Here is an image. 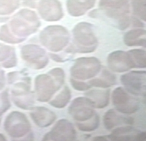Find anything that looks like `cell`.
<instances>
[{
    "instance_id": "27",
    "label": "cell",
    "mask_w": 146,
    "mask_h": 141,
    "mask_svg": "<svg viewBox=\"0 0 146 141\" xmlns=\"http://www.w3.org/2000/svg\"><path fill=\"white\" fill-rule=\"evenodd\" d=\"M0 39L5 42L12 44L19 43L24 39H20L10 33L8 27L6 25H4L0 29Z\"/></svg>"
},
{
    "instance_id": "28",
    "label": "cell",
    "mask_w": 146,
    "mask_h": 141,
    "mask_svg": "<svg viewBox=\"0 0 146 141\" xmlns=\"http://www.w3.org/2000/svg\"><path fill=\"white\" fill-rule=\"evenodd\" d=\"M134 14L141 19L146 20V0H131Z\"/></svg>"
},
{
    "instance_id": "38",
    "label": "cell",
    "mask_w": 146,
    "mask_h": 141,
    "mask_svg": "<svg viewBox=\"0 0 146 141\" xmlns=\"http://www.w3.org/2000/svg\"></svg>"
},
{
    "instance_id": "12",
    "label": "cell",
    "mask_w": 146,
    "mask_h": 141,
    "mask_svg": "<svg viewBox=\"0 0 146 141\" xmlns=\"http://www.w3.org/2000/svg\"><path fill=\"white\" fill-rule=\"evenodd\" d=\"M21 57L27 65L36 70L46 67L48 63V57L44 49L39 46L29 44L21 49Z\"/></svg>"
},
{
    "instance_id": "19",
    "label": "cell",
    "mask_w": 146,
    "mask_h": 141,
    "mask_svg": "<svg viewBox=\"0 0 146 141\" xmlns=\"http://www.w3.org/2000/svg\"><path fill=\"white\" fill-rule=\"evenodd\" d=\"M86 96L89 98L96 108H103L108 106L110 98V90L107 88L103 89H93L87 91Z\"/></svg>"
},
{
    "instance_id": "25",
    "label": "cell",
    "mask_w": 146,
    "mask_h": 141,
    "mask_svg": "<svg viewBox=\"0 0 146 141\" xmlns=\"http://www.w3.org/2000/svg\"><path fill=\"white\" fill-rule=\"evenodd\" d=\"M100 118L98 114H95L92 118L83 122H77L76 125L78 129L83 132H91L99 127Z\"/></svg>"
},
{
    "instance_id": "7",
    "label": "cell",
    "mask_w": 146,
    "mask_h": 141,
    "mask_svg": "<svg viewBox=\"0 0 146 141\" xmlns=\"http://www.w3.org/2000/svg\"><path fill=\"white\" fill-rule=\"evenodd\" d=\"M12 98L17 106L24 110H31L35 104V95L31 91L30 78L24 77L14 85L12 90Z\"/></svg>"
},
{
    "instance_id": "13",
    "label": "cell",
    "mask_w": 146,
    "mask_h": 141,
    "mask_svg": "<svg viewBox=\"0 0 146 141\" xmlns=\"http://www.w3.org/2000/svg\"><path fill=\"white\" fill-rule=\"evenodd\" d=\"M77 133L73 124L65 119L58 121L44 136L43 141H73Z\"/></svg>"
},
{
    "instance_id": "22",
    "label": "cell",
    "mask_w": 146,
    "mask_h": 141,
    "mask_svg": "<svg viewBox=\"0 0 146 141\" xmlns=\"http://www.w3.org/2000/svg\"><path fill=\"white\" fill-rule=\"evenodd\" d=\"M88 83L91 87L108 88L116 83V77L110 71L104 69L100 77L93 79L88 82Z\"/></svg>"
},
{
    "instance_id": "2",
    "label": "cell",
    "mask_w": 146,
    "mask_h": 141,
    "mask_svg": "<svg viewBox=\"0 0 146 141\" xmlns=\"http://www.w3.org/2000/svg\"><path fill=\"white\" fill-rule=\"evenodd\" d=\"M42 44L52 52H59L66 47L70 40V34L66 28L61 26H49L40 32Z\"/></svg>"
},
{
    "instance_id": "20",
    "label": "cell",
    "mask_w": 146,
    "mask_h": 141,
    "mask_svg": "<svg viewBox=\"0 0 146 141\" xmlns=\"http://www.w3.org/2000/svg\"><path fill=\"white\" fill-rule=\"evenodd\" d=\"M96 0H68L67 7L69 13L74 16H81L94 6Z\"/></svg>"
},
{
    "instance_id": "9",
    "label": "cell",
    "mask_w": 146,
    "mask_h": 141,
    "mask_svg": "<svg viewBox=\"0 0 146 141\" xmlns=\"http://www.w3.org/2000/svg\"><path fill=\"white\" fill-rule=\"evenodd\" d=\"M7 134L13 138H20L28 134L31 125L26 115L23 113L14 111L7 116L4 124Z\"/></svg>"
},
{
    "instance_id": "30",
    "label": "cell",
    "mask_w": 146,
    "mask_h": 141,
    "mask_svg": "<svg viewBox=\"0 0 146 141\" xmlns=\"http://www.w3.org/2000/svg\"><path fill=\"white\" fill-rule=\"evenodd\" d=\"M11 104L7 91L0 93V116L6 112L10 108Z\"/></svg>"
},
{
    "instance_id": "24",
    "label": "cell",
    "mask_w": 146,
    "mask_h": 141,
    "mask_svg": "<svg viewBox=\"0 0 146 141\" xmlns=\"http://www.w3.org/2000/svg\"><path fill=\"white\" fill-rule=\"evenodd\" d=\"M133 68H145L146 67V51L142 49H133L128 51Z\"/></svg>"
},
{
    "instance_id": "35",
    "label": "cell",
    "mask_w": 146,
    "mask_h": 141,
    "mask_svg": "<svg viewBox=\"0 0 146 141\" xmlns=\"http://www.w3.org/2000/svg\"><path fill=\"white\" fill-rule=\"evenodd\" d=\"M95 141H106L107 140V136H99L96 137L94 138H93Z\"/></svg>"
},
{
    "instance_id": "26",
    "label": "cell",
    "mask_w": 146,
    "mask_h": 141,
    "mask_svg": "<svg viewBox=\"0 0 146 141\" xmlns=\"http://www.w3.org/2000/svg\"><path fill=\"white\" fill-rule=\"evenodd\" d=\"M18 0H0V15L10 14L18 6Z\"/></svg>"
},
{
    "instance_id": "18",
    "label": "cell",
    "mask_w": 146,
    "mask_h": 141,
    "mask_svg": "<svg viewBox=\"0 0 146 141\" xmlns=\"http://www.w3.org/2000/svg\"><path fill=\"white\" fill-rule=\"evenodd\" d=\"M30 116L36 125L40 128H46L51 125L56 118L53 111L44 107L32 108Z\"/></svg>"
},
{
    "instance_id": "15",
    "label": "cell",
    "mask_w": 146,
    "mask_h": 141,
    "mask_svg": "<svg viewBox=\"0 0 146 141\" xmlns=\"http://www.w3.org/2000/svg\"><path fill=\"white\" fill-rule=\"evenodd\" d=\"M107 64L110 69L116 73H124L133 68V62L128 52L116 51L109 54Z\"/></svg>"
},
{
    "instance_id": "8",
    "label": "cell",
    "mask_w": 146,
    "mask_h": 141,
    "mask_svg": "<svg viewBox=\"0 0 146 141\" xmlns=\"http://www.w3.org/2000/svg\"><path fill=\"white\" fill-rule=\"evenodd\" d=\"M36 98L40 102L50 100L62 86L50 74L38 75L35 81Z\"/></svg>"
},
{
    "instance_id": "31",
    "label": "cell",
    "mask_w": 146,
    "mask_h": 141,
    "mask_svg": "<svg viewBox=\"0 0 146 141\" xmlns=\"http://www.w3.org/2000/svg\"><path fill=\"white\" fill-rule=\"evenodd\" d=\"M48 73L51 75L56 81L62 86L65 82V73L62 69L60 68H55L52 69Z\"/></svg>"
},
{
    "instance_id": "6",
    "label": "cell",
    "mask_w": 146,
    "mask_h": 141,
    "mask_svg": "<svg viewBox=\"0 0 146 141\" xmlns=\"http://www.w3.org/2000/svg\"><path fill=\"white\" fill-rule=\"evenodd\" d=\"M111 98L115 109L123 114H133L139 109V99L124 88L118 87L114 89Z\"/></svg>"
},
{
    "instance_id": "3",
    "label": "cell",
    "mask_w": 146,
    "mask_h": 141,
    "mask_svg": "<svg viewBox=\"0 0 146 141\" xmlns=\"http://www.w3.org/2000/svg\"><path fill=\"white\" fill-rule=\"evenodd\" d=\"M73 49L79 53H90L95 51L98 40L92 26L87 22L78 24L73 29Z\"/></svg>"
},
{
    "instance_id": "14",
    "label": "cell",
    "mask_w": 146,
    "mask_h": 141,
    "mask_svg": "<svg viewBox=\"0 0 146 141\" xmlns=\"http://www.w3.org/2000/svg\"><path fill=\"white\" fill-rule=\"evenodd\" d=\"M111 141H145L146 133L130 125L119 127L107 136Z\"/></svg>"
},
{
    "instance_id": "17",
    "label": "cell",
    "mask_w": 146,
    "mask_h": 141,
    "mask_svg": "<svg viewBox=\"0 0 146 141\" xmlns=\"http://www.w3.org/2000/svg\"><path fill=\"white\" fill-rule=\"evenodd\" d=\"M103 121L105 127L108 130L124 125H131L134 123L132 117L127 116L117 111L115 109H110L104 116Z\"/></svg>"
},
{
    "instance_id": "11",
    "label": "cell",
    "mask_w": 146,
    "mask_h": 141,
    "mask_svg": "<svg viewBox=\"0 0 146 141\" xmlns=\"http://www.w3.org/2000/svg\"><path fill=\"white\" fill-rule=\"evenodd\" d=\"M93 102L86 96L75 98L70 105L68 112L77 122H83L92 118L96 113Z\"/></svg>"
},
{
    "instance_id": "32",
    "label": "cell",
    "mask_w": 146,
    "mask_h": 141,
    "mask_svg": "<svg viewBox=\"0 0 146 141\" xmlns=\"http://www.w3.org/2000/svg\"><path fill=\"white\" fill-rule=\"evenodd\" d=\"M70 83L72 87L78 91H86L91 87L89 83L80 81L73 78H71L70 79Z\"/></svg>"
},
{
    "instance_id": "1",
    "label": "cell",
    "mask_w": 146,
    "mask_h": 141,
    "mask_svg": "<svg viewBox=\"0 0 146 141\" xmlns=\"http://www.w3.org/2000/svg\"><path fill=\"white\" fill-rule=\"evenodd\" d=\"M40 26L37 15L27 9L21 10L10 22L11 29L14 35L24 40L25 37L36 32Z\"/></svg>"
},
{
    "instance_id": "29",
    "label": "cell",
    "mask_w": 146,
    "mask_h": 141,
    "mask_svg": "<svg viewBox=\"0 0 146 141\" xmlns=\"http://www.w3.org/2000/svg\"><path fill=\"white\" fill-rule=\"evenodd\" d=\"M15 56L12 47L0 44V62L6 60L7 58Z\"/></svg>"
},
{
    "instance_id": "5",
    "label": "cell",
    "mask_w": 146,
    "mask_h": 141,
    "mask_svg": "<svg viewBox=\"0 0 146 141\" xmlns=\"http://www.w3.org/2000/svg\"><path fill=\"white\" fill-rule=\"evenodd\" d=\"M101 69L100 60L95 57H81L74 61L71 68L72 78L78 80L91 79L99 73Z\"/></svg>"
},
{
    "instance_id": "36",
    "label": "cell",
    "mask_w": 146,
    "mask_h": 141,
    "mask_svg": "<svg viewBox=\"0 0 146 141\" xmlns=\"http://www.w3.org/2000/svg\"><path fill=\"white\" fill-rule=\"evenodd\" d=\"M6 138L3 134H0V141H5Z\"/></svg>"
},
{
    "instance_id": "4",
    "label": "cell",
    "mask_w": 146,
    "mask_h": 141,
    "mask_svg": "<svg viewBox=\"0 0 146 141\" xmlns=\"http://www.w3.org/2000/svg\"><path fill=\"white\" fill-rule=\"evenodd\" d=\"M100 6L108 16L118 20L121 30L126 29L131 23L127 0H101Z\"/></svg>"
},
{
    "instance_id": "33",
    "label": "cell",
    "mask_w": 146,
    "mask_h": 141,
    "mask_svg": "<svg viewBox=\"0 0 146 141\" xmlns=\"http://www.w3.org/2000/svg\"><path fill=\"white\" fill-rule=\"evenodd\" d=\"M17 64V60L15 56L9 58V60H7L3 63V66L6 68L13 67Z\"/></svg>"
},
{
    "instance_id": "37",
    "label": "cell",
    "mask_w": 146,
    "mask_h": 141,
    "mask_svg": "<svg viewBox=\"0 0 146 141\" xmlns=\"http://www.w3.org/2000/svg\"><path fill=\"white\" fill-rule=\"evenodd\" d=\"M3 84L2 82H0V90H1L3 87Z\"/></svg>"
},
{
    "instance_id": "23",
    "label": "cell",
    "mask_w": 146,
    "mask_h": 141,
    "mask_svg": "<svg viewBox=\"0 0 146 141\" xmlns=\"http://www.w3.org/2000/svg\"><path fill=\"white\" fill-rule=\"evenodd\" d=\"M71 98V92L70 88L65 86L53 100L49 102L54 108H62L66 107Z\"/></svg>"
},
{
    "instance_id": "21",
    "label": "cell",
    "mask_w": 146,
    "mask_h": 141,
    "mask_svg": "<svg viewBox=\"0 0 146 141\" xmlns=\"http://www.w3.org/2000/svg\"><path fill=\"white\" fill-rule=\"evenodd\" d=\"M146 40V31L142 29L130 30L124 37V43L129 47H145Z\"/></svg>"
},
{
    "instance_id": "16",
    "label": "cell",
    "mask_w": 146,
    "mask_h": 141,
    "mask_svg": "<svg viewBox=\"0 0 146 141\" xmlns=\"http://www.w3.org/2000/svg\"><path fill=\"white\" fill-rule=\"evenodd\" d=\"M38 11L42 19L48 21L59 20L63 16L61 4L56 0H40Z\"/></svg>"
},
{
    "instance_id": "34",
    "label": "cell",
    "mask_w": 146,
    "mask_h": 141,
    "mask_svg": "<svg viewBox=\"0 0 146 141\" xmlns=\"http://www.w3.org/2000/svg\"><path fill=\"white\" fill-rule=\"evenodd\" d=\"M25 2V3L27 4V6H29L30 7L35 8V6L36 5L37 3V0H24Z\"/></svg>"
},
{
    "instance_id": "10",
    "label": "cell",
    "mask_w": 146,
    "mask_h": 141,
    "mask_svg": "<svg viewBox=\"0 0 146 141\" xmlns=\"http://www.w3.org/2000/svg\"><path fill=\"white\" fill-rule=\"evenodd\" d=\"M120 81L124 88L135 96H146V72L133 70L121 75Z\"/></svg>"
}]
</instances>
